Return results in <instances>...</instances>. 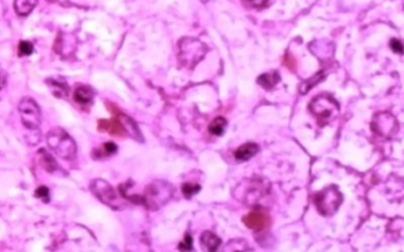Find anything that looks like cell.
I'll use <instances>...</instances> for the list:
<instances>
[{
    "label": "cell",
    "instance_id": "13",
    "mask_svg": "<svg viewBox=\"0 0 404 252\" xmlns=\"http://www.w3.org/2000/svg\"><path fill=\"white\" fill-rule=\"evenodd\" d=\"M258 150H260V146L257 143H244L235 150V159L237 161H248L253 157H255L258 153Z\"/></svg>",
    "mask_w": 404,
    "mask_h": 252
},
{
    "label": "cell",
    "instance_id": "20",
    "mask_svg": "<svg viewBox=\"0 0 404 252\" xmlns=\"http://www.w3.org/2000/svg\"><path fill=\"white\" fill-rule=\"evenodd\" d=\"M117 152V146L114 142H106L103 143L101 147L96 148V149L93 150V157L96 159H102L106 157H110V155H114Z\"/></svg>",
    "mask_w": 404,
    "mask_h": 252
},
{
    "label": "cell",
    "instance_id": "29",
    "mask_svg": "<svg viewBox=\"0 0 404 252\" xmlns=\"http://www.w3.org/2000/svg\"><path fill=\"white\" fill-rule=\"evenodd\" d=\"M200 2H202V3H208L209 0H200Z\"/></svg>",
    "mask_w": 404,
    "mask_h": 252
},
{
    "label": "cell",
    "instance_id": "25",
    "mask_svg": "<svg viewBox=\"0 0 404 252\" xmlns=\"http://www.w3.org/2000/svg\"><path fill=\"white\" fill-rule=\"evenodd\" d=\"M243 5L249 9H262L267 5L268 0H242Z\"/></svg>",
    "mask_w": 404,
    "mask_h": 252
},
{
    "label": "cell",
    "instance_id": "2",
    "mask_svg": "<svg viewBox=\"0 0 404 252\" xmlns=\"http://www.w3.org/2000/svg\"><path fill=\"white\" fill-rule=\"evenodd\" d=\"M179 62L183 67L193 69L208 53V46L196 38L185 37L179 40Z\"/></svg>",
    "mask_w": 404,
    "mask_h": 252
},
{
    "label": "cell",
    "instance_id": "27",
    "mask_svg": "<svg viewBox=\"0 0 404 252\" xmlns=\"http://www.w3.org/2000/svg\"><path fill=\"white\" fill-rule=\"evenodd\" d=\"M178 248H179V250H182V251L192 250V237H191V234H190V233L185 234L184 240H183L182 243H179Z\"/></svg>",
    "mask_w": 404,
    "mask_h": 252
},
{
    "label": "cell",
    "instance_id": "11",
    "mask_svg": "<svg viewBox=\"0 0 404 252\" xmlns=\"http://www.w3.org/2000/svg\"><path fill=\"white\" fill-rule=\"evenodd\" d=\"M108 108H109L110 112L113 113V115H115V116L119 117L120 122L122 123L123 128H125V130H126V133H128L129 136H132L133 139H136L137 141H139V142H143L144 137H143V135H141L140 129H139V127L137 126V123L134 122V121L130 119V117L125 115V114L120 113L119 110L116 109L115 106L113 107V106L108 105Z\"/></svg>",
    "mask_w": 404,
    "mask_h": 252
},
{
    "label": "cell",
    "instance_id": "18",
    "mask_svg": "<svg viewBox=\"0 0 404 252\" xmlns=\"http://www.w3.org/2000/svg\"><path fill=\"white\" fill-rule=\"evenodd\" d=\"M36 5L37 0H15V3H13L16 13L20 17L29 16Z\"/></svg>",
    "mask_w": 404,
    "mask_h": 252
},
{
    "label": "cell",
    "instance_id": "1",
    "mask_svg": "<svg viewBox=\"0 0 404 252\" xmlns=\"http://www.w3.org/2000/svg\"><path fill=\"white\" fill-rule=\"evenodd\" d=\"M174 187L165 180H154L147 186L143 194V205L148 210H159L170 201Z\"/></svg>",
    "mask_w": 404,
    "mask_h": 252
},
{
    "label": "cell",
    "instance_id": "6",
    "mask_svg": "<svg viewBox=\"0 0 404 252\" xmlns=\"http://www.w3.org/2000/svg\"><path fill=\"white\" fill-rule=\"evenodd\" d=\"M241 201L246 204H254L260 200L262 196H264L268 193V186L265 185V181L262 179H248L246 182L241 184L236 188Z\"/></svg>",
    "mask_w": 404,
    "mask_h": 252
},
{
    "label": "cell",
    "instance_id": "7",
    "mask_svg": "<svg viewBox=\"0 0 404 252\" xmlns=\"http://www.w3.org/2000/svg\"><path fill=\"white\" fill-rule=\"evenodd\" d=\"M91 191L96 198H99L100 201L107 206L112 207L113 210L122 209V204H121L120 199L117 198L113 186L108 181L103 180V179H94L91 184Z\"/></svg>",
    "mask_w": 404,
    "mask_h": 252
},
{
    "label": "cell",
    "instance_id": "24",
    "mask_svg": "<svg viewBox=\"0 0 404 252\" xmlns=\"http://www.w3.org/2000/svg\"><path fill=\"white\" fill-rule=\"evenodd\" d=\"M33 51V45L32 43H30V41H20L19 46H18V54L20 56H29V55L32 54Z\"/></svg>",
    "mask_w": 404,
    "mask_h": 252
},
{
    "label": "cell",
    "instance_id": "23",
    "mask_svg": "<svg viewBox=\"0 0 404 252\" xmlns=\"http://www.w3.org/2000/svg\"><path fill=\"white\" fill-rule=\"evenodd\" d=\"M200 191V186L197 184H190V182H186L182 186V192L184 194L185 198H191L192 195L197 194Z\"/></svg>",
    "mask_w": 404,
    "mask_h": 252
},
{
    "label": "cell",
    "instance_id": "5",
    "mask_svg": "<svg viewBox=\"0 0 404 252\" xmlns=\"http://www.w3.org/2000/svg\"><path fill=\"white\" fill-rule=\"evenodd\" d=\"M309 112L321 124H325L339 113V105L333 96L321 94L309 103Z\"/></svg>",
    "mask_w": 404,
    "mask_h": 252
},
{
    "label": "cell",
    "instance_id": "15",
    "mask_svg": "<svg viewBox=\"0 0 404 252\" xmlns=\"http://www.w3.org/2000/svg\"><path fill=\"white\" fill-rule=\"evenodd\" d=\"M95 92L89 85H79L74 92V99L81 106L92 105Z\"/></svg>",
    "mask_w": 404,
    "mask_h": 252
},
{
    "label": "cell",
    "instance_id": "28",
    "mask_svg": "<svg viewBox=\"0 0 404 252\" xmlns=\"http://www.w3.org/2000/svg\"><path fill=\"white\" fill-rule=\"evenodd\" d=\"M390 46H391V50L393 53L398 54V55H402L404 54V46L402 44V41L398 40V39H391L390 40Z\"/></svg>",
    "mask_w": 404,
    "mask_h": 252
},
{
    "label": "cell",
    "instance_id": "21",
    "mask_svg": "<svg viewBox=\"0 0 404 252\" xmlns=\"http://www.w3.org/2000/svg\"><path fill=\"white\" fill-rule=\"evenodd\" d=\"M39 155H40L39 158L40 165H42L48 172H50V173H56L58 171V165L56 164V161L54 160L53 157H51L49 153H47L44 149H40Z\"/></svg>",
    "mask_w": 404,
    "mask_h": 252
},
{
    "label": "cell",
    "instance_id": "3",
    "mask_svg": "<svg viewBox=\"0 0 404 252\" xmlns=\"http://www.w3.org/2000/svg\"><path fill=\"white\" fill-rule=\"evenodd\" d=\"M48 146L57 157L64 160H71L77 153V146L69 134L62 128H54L48 133Z\"/></svg>",
    "mask_w": 404,
    "mask_h": 252
},
{
    "label": "cell",
    "instance_id": "22",
    "mask_svg": "<svg viewBox=\"0 0 404 252\" xmlns=\"http://www.w3.org/2000/svg\"><path fill=\"white\" fill-rule=\"evenodd\" d=\"M228 126V121L224 119V117L219 116L216 117L215 120L210 123L209 126V132L212 134V135L216 136H222L224 132H226V128Z\"/></svg>",
    "mask_w": 404,
    "mask_h": 252
},
{
    "label": "cell",
    "instance_id": "10",
    "mask_svg": "<svg viewBox=\"0 0 404 252\" xmlns=\"http://www.w3.org/2000/svg\"><path fill=\"white\" fill-rule=\"evenodd\" d=\"M243 223L244 225L249 227L251 230L262 231L264 230L265 227L269 226V224H271V218H269V216L265 212L256 210V211H253L248 213L247 216H244Z\"/></svg>",
    "mask_w": 404,
    "mask_h": 252
},
{
    "label": "cell",
    "instance_id": "17",
    "mask_svg": "<svg viewBox=\"0 0 404 252\" xmlns=\"http://www.w3.org/2000/svg\"><path fill=\"white\" fill-rule=\"evenodd\" d=\"M280 81H281V77H280V74L278 71H271L267 72V74H262L257 78V83L262 88L265 89V90H271Z\"/></svg>",
    "mask_w": 404,
    "mask_h": 252
},
{
    "label": "cell",
    "instance_id": "19",
    "mask_svg": "<svg viewBox=\"0 0 404 252\" xmlns=\"http://www.w3.org/2000/svg\"><path fill=\"white\" fill-rule=\"evenodd\" d=\"M325 79V76H324V72H318L312 77L306 79V81H303L301 83V85L299 87V91L301 95H306L307 92L309 90H312V89L316 87L318 83H320L321 81H324Z\"/></svg>",
    "mask_w": 404,
    "mask_h": 252
},
{
    "label": "cell",
    "instance_id": "9",
    "mask_svg": "<svg viewBox=\"0 0 404 252\" xmlns=\"http://www.w3.org/2000/svg\"><path fill=\"white\" fill-rule=\"evenodd\" d=\"M371 128L377 135L389 139L398 132V122L390 113H377L372 120Z\"/></svg>",
    "mask_w": 404,
    "mask_h": 252
},
{
    "label": "cell",
    "instance_id": "14",
    "mask_svg": "<svg viewBox=\"0 0 404 252\" xmlns=\"http://www.w3.org/2000/svg\"><path fill=\"white\" fill-rule=\"evenodd\" d=\"M200 246L204 251L213 252L217 251L222 244V240L218 236H216L215 233L210 232V231H205V232L202 233L200 236Z\"/></svg>",
    "mask_w": 404,
    "mask_h": 252
},
{
    "label": "cell",
    "instance_id": "4",
    "mask_svg": "<svg viewBox=\"0 0 404 252\" xmlns=\"http://www.w3.org/2000/svg\"><path fill=\"white\" fill-rule=\"evenodd\" d=\"M341 203H343V194L334 185L327 186L314 195V204L318 212L324 217L333 216L340 207Z\"/></svg>",
    "mask_w": 404,
    "mask_h": 252
},
{
    "label": "cell",
    "instance_id": "8",
    "mask_svg": "<svg viewBox=\"0 0 404 252\" xmlns=\"http://www.w3.org/2000/svg\"><path fill=\"white\" fill-rule=\"evenodd\" d=\"M18 110L22 122L26 128L31 130L38 129V127L40 124V120H42V115H40L39 107H38L37 103L32 98H23L18 106Z\"/></svg>",
    "mask_w": 404,
    "mask_h": 252
},
{
    "label": "cell",
    "instance_id": "16",
    "mask_svg": "<svg viewBox=\"0 0 404 252\" xmlns=\"http://www.w3.org/2000/svg\"><path fill=\"white\" fill-rule=\"evenodd\" d=\"M47 84H48V87H49L50 91L53 92V95L55 96V97H58V98L68 97V94H69L68 84H65V83H63V82L57 81V79H53V78L47 79Z\"/></svg>",
    "mask_w": 404,
    "mask_h": 252
},
{
    "label": "cell",
    "instance_id": "26",
    "mask_svg": "<svg viewBox=\"0 0 404 252\" xmlns=\"http://www.w3.org/2000/svg\"><path fill=\"white\" fill-rule=\"evenodd\" d=\"M34 195H36L37 198L42 199L43 201H46V203H49V200H50L49 188H48L47 186H40V187H38L36 189V193H34Z\"/></svg>",
    "mask_w": 404,
    "mask_h": 252
},
{
    "label": "cell",
    "instance_id": "12",
    "mask_svg": "<svg viewBox=\"0 0 404 252\" xmlns=\"http://www.w3.org/2000/svg\"><path fill=\"white\" fill-rule=\"evenodd\" d=\"M99 130L101 132H107L110 135H123V133L126 132L123 128L122 123L120 122V120L112 119V120H99Z\"/></svg>",
    "mask_w": 404,
    "mask_h": 252
}]
</instances>
